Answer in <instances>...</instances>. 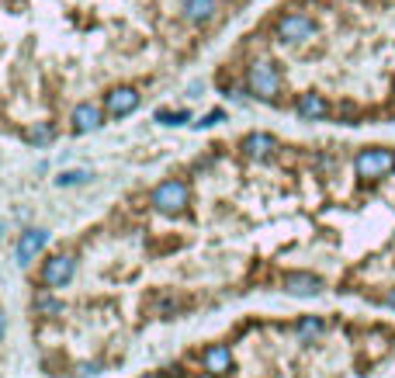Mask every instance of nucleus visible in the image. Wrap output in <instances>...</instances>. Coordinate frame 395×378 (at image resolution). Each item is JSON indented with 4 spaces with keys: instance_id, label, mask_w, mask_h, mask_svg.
<instances>
[{
    "instance_id": "nucleus-23",
    "label": "nucleus",
    "mask_w": 395,
    "mask_h": 378,
    "mask_svg": "<svg viewBox=\"0 0 395 378\" xmlns=\"http://www.w3.org/2000/svg\"><path fill=\"white\" fill-rule=\"evenodd\" d=\"M142 378H160V375H142Z\"/></svg>"
},
{
    "instance_id": "nucleus-19",
    "label": "nucleus",
    "mask_w": 395,
    "mask_h": 378,
    "mask_svg": "<svg viewBox=\"0 0 395 378\" xmlns=\"http://www.w3.org/2000/svg\"><path fill=\"white\" fill-rule=\"evenodd\" d=\"M218 122H225V111H208L198 125H201V129H211V125H218Z\"/></svg>"
},
{
    "instance_id": "nucleus-12",
    "label": "nucleus",
    "mask_w": 395,
    "mask_h": 378,
    "mask_svg": "<svg viewBox=\"0 0 395 378\" xmlns=\"http://www.w3.org/2000/svg\"><path fill=\"white\" fill-rule=\"evenodd\" d=\"M201 361H204L208 372H229V368H232V351H229L225 344H211Z\"/></svg>"
},
{
    "instance_id": "nucleus-21",
    "label": "nucleus",
    "mask_w": 395,
    "mask_h": 378,
    "mask_svg": "<svg viewBox=\"0 0 395 378\" xmlns=\"http://www.w3.org/2000/svg\"><path fill=\"white\" fill-rule=\"evenodd\" d=\"M385 302H389V305H392V309H395V288H392V291H389V295H385Z\"/></svg>"
},
{
    "instance_id": "nucleus-4",
    "label": "nucleus",
    "mask_w": 395,
    "mask_h": 378,
    "mask_svg": "<svg viewBox=\"0 0 395 378\" xmlns=\"http://www.w3.org/2000/svg\"><path fill=\"white\" fill-rule=\"evenodd\" d=\"M315 31V21L308 17V14H285L281 21H278V38L281 42H301V38H308Z\"/></svg>"
},
{
    "instance_id": "nucleus-14",
    "label": "nucleus",
    "mask_w": 395,
    "mask_h": 378,
    "mask_svg": "<svg viewBox=\"0 0 395 378\" xmlns=\"http://www.w3.org/2000/svg\"><path fill=\"white\" fill-rule=\"evenodd\" d=\"M52 136H56V129H52L49 122H38V125H31V129L24 132V139H28L31 146H49Z\"/></svg>"
},
{
    "instance_id": "nucleus-10",
    "label": "nucleus",
    "mask_w": 395,
    "mask_h": 378,
    "mask_svg": "<svg viewBox=\"0 0 395 378\" xmlns=\"http://www.w3.org/2000/svg\"><path fill=\"white\" fill-rule=\"evenodd\" d=\"M274 136H267V132H250L246 139H243V150H246V157H253V160H264V157H271L274 153Z\"/></svg>"
},
{
    "instance_id": "nucleus-6",
    "label": "nucleus",
    "mask_w": 395,
    "mask_h": 378,
    "mask_svg": "<svg viewBox=\"0 0 395 378\" xmlns=\"http://www.w3.org/2000/svg\"><path fill=\"white\" fill-rule=\"evenodd\" d=\"M73 278V257L70 254H59V257H52V261H45V268H42V282L45 284H66Z\"/></svg>"
},
{
    "instance_id": "nucleus-2",
    "label": "nucleus",
    "mask_w": 395,
    "mask_h": 378,
    "mask_svg": "<svg viewBox=\"0 0 395 378\" xmlns=\"http://www.w3.org/2000/svg\"><path fill=\"white\" fill-rule=\"evenodd\" d=\"M153 208L163 215H177L188 208V184L184 181H163L153 191Z\"/></svg>"
},
{
    "instance_id": "nucleus-18",
    "label": "nucleus",
    "mask_w": 395,
    "mask_h": 378,
    "mask_svg": "<svg viewBox=\"0 0 395 378\" xmlns=\"http://www.w3.org/2000/svg\"><path fill=\"white\" fill-rule=\"evenodd\" d=\"M35 309H38V312H59L63 305H59V298H52V295H45V291H42V295L35 298Z\"/></svg>"
},
{
    "instance_id": "nucleus-1",
    "label": "nucleus",
    "mask_w": 395,
    "mask_h": 378,
    "mask_svg": "<svg viewBox=\"0 0 395 378\" xmlns=\"http://www.w3.org/2000/svg\"><path fill=\"white\" fill-rule=\"evenodd\" d=\"M357 174L364 181H375V177H385L389 170H395V150H385V146H375V150H364L357 157Z\"/></svg>"
},
{
    "instance_id": "nucleus-11",
    "label": "nucleus",
    "mask_w": 395,
    "mask_h": 378,
    "mask_svg": "<svg viewBox=\"0 0 395 378\" xmlns=\"http://www.w3.org/2000/svg\"><path fill=\"white\" fill-rule=\"evenodd\" d=\"M298 115L308 118V122H319V118L329 115V104H326L322 94H301L298 97Z\"/></svg>"
},
{
    "instance_id": "nucleus-20",
    "label": "nucleus",
    "mask_w": 395,
    "mask_h": 378,
    "mask_svg": "<svg viewBox=\"0 0 395 378\" xmlns=\"http://www.w3.org/2000/svg\"><path fill=\"white\" fill-rule=\"evenodd\" d=\"M80 375H98V365H80Z\"/></svg>"
},
{
    "instance_id": "nucleus-5",
    "label": "nucleus",
    "mask_w": 395,
    "mask_h": 378,
    "mask_svg": "<svg viewBox=\"0 0 395 378\" xmlns=\"http://www.w3.org/2000/svg\"><path fill=\"white\" fill-rule=\"evenodd\" d=\"M285 291H288V295H298V298H312V295L322 291V278H315V275H308V271H292V275L285 278Z\"/></svg>"
},
{
    "instance_id": "nucleus-22",
    "label": "nucleus",
    "mask_w": 395,
    "mask_h": 378,
    "mask_svg": "<svg viewBox=\"0 0 395 378\" xmlns=\"http://www.w3.org/2000/svg\"><path fill=\"white\" fill-rule=\"evenodd\" d=\"M3 330H7V323H3V312H0V340H3Z\"/></svg>"
},
{
    "instance_id": "nucleus-16",
    "label": "nucleus",
    "mask_w": 395,
    "mask_h": 378,
    "mask_svg": "<svg viewBox=\"0 0 395 378\" xmlns=\"http://www.w3.org/2000/svg\"><path fill=\"white\" fill-rule=\"evenodd\" d=\"M156 122H163V125H184V122H191V115L188 111H156Z\"/></svg>"
},
{
    "instance_id": "nucleus-17",
    "label": "nucleus",
    "mask_w": 395,
    "mask_h": 378,
    "mask_svg": "<svg viewBox=\"0 0 395 378\" xmlns=\"http://www.w3.org/2000/svg\"><path fill=\"white\" fill-rule=\"evenodd\" d=\"M315 333H322V319H315V316H305V319L298 323V337H315Z\"/></svg>"
},
{
    "instance_id": "nucleus-13",
    "label": "nucleus",
    "mask_w": 395,
    "mask_h": 378,
    "mask_svg": "<svg viewBox=\"0 0 395 378\" xmlns=\"http://www.w3.org/2000/svg\"><path fill=\"white\" fill-rule=\"evenodd\" d=\"M215 7H218L215 0H188V3H184V14H188L191 21H208V17L215 14Z\"/></svg>"
},
{
    "instance_id": "nucleus-9",
    "label": "nucleus",
    "mask_w": 395,
    "mask_h": 378,
    "mask_svg": "<svg viewBox=\"0 0 395 378\" xmlns=\"http://www.w3.org/2000/svg\"><path fill=\"white\" fill-rule=\"evenodd\" d=\"M100 129V108L98 104H80L77 111H73V132L77 136H87V132H94Z\"/></svg>"
},
{
    "instance_id": "nucleus-7",
    "label": "nucleus",
    "mask_w": 395,
    "mask_h": 378,
    "mask_svg": "<svg viewBox=\"0 0 395 378\" xmlns=\"http://www.w3.org/2000/svg\"><path fill=\"white\" fill-rule=\"evenodd\" d=\"M49 243V233L45 229H28V233H21V243H17V264L24 268L42 247Z\"/></svg>"
},
{
    "instance_id": "nucleus-15",
    "label": "nucleus",
    "mask_w": 395,
    "mask_h": 378,
    "mask_svg": "<svg viewBox=\"0 0 395 378\" xmlns=\"http://www.w3.org/2000/svg\"><path fill=\"white\" fill-rule=\"evenodd\" d=\"M87 181H94V174H91V170H70V174L56 177V184H59V188H70V184H87Z\"/></svg>"
},
{
    "instance_id": "nucleus-8",
    "label": "nucleus",
    "mask_w": 395,
    "mask_h": 378,
    "mask_svg": "<svg viewBox=\"0 0 395 378\" xmlns=\"http://www.w3.org/2000/svg\"><path fill=\"white\" fill-rule=\"evenodd\" d=\"M104 108H107L111 115H128V111L139 108V94H135L132 87H114L111 94L104 97Z\"/></svg>"
},
{
    "instance_id": "nucleus-3",
    "label": "nucleus",
    "mask_w": 395,
    "mask_h": 378,
    "mask_svg": "<svg viewBox=\"0 0 395 378\" xmlns=\"http://www.w3.org/2000/svg\"><path fill=\"white\" fill-rule=\"evenodd\" d=\"M250 91L257 97H264V101H271V97L281 91L278 70H274L271 63H253V66H250Z\"/></svg>"
}]
</instances>
